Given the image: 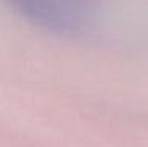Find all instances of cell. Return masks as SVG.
Listing matches in <instances>:
<instances>
[{
  "label": "cell",
  "instance_id": "1",
  "mask_svg": "<svg viewBox=\"0 0 148 147\" xmlns=\"http://www.w3.org/2000/svg\"><path fill=\"white\" fill-rule=\"evenodd\" d=\"M22 14L49 29H66L74 16L63 0H10Z\"/></svg>",
  "mask_w": 148,
  "mask_h": 147
}]
</instances>
